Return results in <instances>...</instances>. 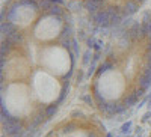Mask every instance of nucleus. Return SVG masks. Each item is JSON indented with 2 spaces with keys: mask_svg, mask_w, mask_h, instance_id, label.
<instances>
[{
  "mask_svg": "<svg viewBox=\"0 0 151 137\" xmlns=\"http://www.w3.org/2000/svg\"><path fill=\"white\" fill-rule=\"evenodd\" d=\"M119 9L115 8V6H109L106 9H100L98 12H95V14H92V21L97 24L98 27L101 29H109L110 27V17L115 14V12H118Z\"/></svg>",
  "mask_w": 151,
  "mask_h": 137,
  "instance_id": "f257e3e1",
  "label": "nucleus"
},
{
  "mask_svg": "<svg viewBox=\"0 0 151 137\" xmlns=\"http://www.w3.org/2000/svg\"><path fill=\"white\" fill-rule=\"evenodd\" d=\"M3 122V131L8 134V136H14V134H17V133H21V131H24L23 130V125H21V121L18 119V118H15V116H12V115H9L5 121H2Z\"/></svg>",
  "mask_w": 151,
  "mask_h": 137,
  "instance_id": "f03ea898",
  "label": "nucleus"
},
{
  "mask_svg": "<svg viewBox=\"0 0 151 137\" xmlns=\"http://www.w3.org/2000/svg\"><path fill=\"white\" fill-rule=\"evenodd\" d=\"M139 11V3L136 2V0H127L125 2V5H124V8H122V15H124V18L125 17H132V15H134L136 12Z\"/></svg>",
  "mask_w": 151,
  "mask_h": 137,
  "instance_id": "7ed1b4c3",
  "label": "nucleus"
},
{
  "mask_svg": "<svg viewBox=\"0 0 151 137\" xmlns=\"http://www.w3.org/2000/svg\"><path fill=\"white\" fill-rule=\"evenodd\" d=\"M139 88L144 91H148L151 88V69L148 66H145V69H142V74L139 77Z\"/></svg>",
  "mask_w": 151,
  "mask_h": 137,
  "instance_id": "20e7f679",
  "label": "nucleus"
},
{
  "mask_svg": "<svg viewBox=\"0 0 151 137\" xmlns=\"http://www.w3.org/2000/svg\"><path fill=\"white\" fill-rule=\"evenodd\" d=\"M98 108H100V111H103L104 115H107V116H113V115H118V103H115V101H106L104 104H100L98 106Z\"/></svg>",
  "mask_w": 151,
  "mask_h": 137,
  "instance_id": "39448f33",
  "label": "nucleus"
},
{
  "mask_svg": "<svg viewBox=\"0 0 151 137\" xmlns=\"http://www.w3.org/2000/svg\"><path fill=\"white\" fill-rule=\"evenodd\" d=\"M0 29H2V36H3V39L6 38V36H9V35H12V33H15V32H18V29H17V26L12 21H2V24H0Z\"/></svg>",
  "mask_w": 151,
  "mask_h": 137,
  "instance_id": "423d86ee",
  "label": "nucleus"
},
{
  "mask_svg": "<svg viewBox=\"0 0 151 137\" xmlns=\"http://www.w3.org/2000/svg\"><path fill=\"white\" fill-rule=\"evenodd\" d=\"M141 26H142V23L133 21V24L127 29L129 38H130L132 41H137V39H141Z\"/></svg>",
  "mask_w": 151,
  "mask_h": 137,
  "instance_id": "0eeeda50",
  "label": "nucleus"
},
{
  "mask_svg": "<svg viewBox=\"0 0 151 137\" xmlns=\"http://www.w3.org/2000/svg\"><path fill=\"white\" fill-rule=\"evenodd\" d=\"M74 29H73V24H68V23H64L62 26V30H60V35H59V39L64 41V39H73L74 38Z\"/></svg>",
  "mask_w": 151,
  "mask_h": 137,
  "instance_id": "6e6552de",
  "label": "nucleus"
},
{
  "mask_svg": "<svg viewBox=\"0 0 151 137\" xmlns=\"http://www.w3.org/2000/svg\"><path fill=\"white\" fill-rule=\"evenodd\" d=\"M83 8L92 15V14H95V12H98L100 9H101V5L94 2V0H85V2H83Z\"/></svg>",
  "mask_w": 151,
  "mask_h": 137,
  "instance_id": "1a4fd4ad",
  "label": "nucleus"
},
{
  "mask_svg": "<svg viewBox=\"0 0 151 137\" xmlns=\"http://www.w3.org/2000/svg\"><path fill=\"white\" fill-rule=\"evenodd\" d=\"M68 92H70V80H64V84H62V91H60L59 98H58V101H56L58 106H60L62 103L65 101V98L68 96Z\"/></svg>",
  "mask_w": 151,
  "mask_h": 137,
  "instance_id": "9d476101",
  "label": "nucleus"
},
{
  "mask_svg": "<svg viewBox=\"0 0 151 137\" xmlns=\"http://www.w3.org/2000/svg\"><path fill=\"white\" fill-rule=\"evenodd\" d=\"M3 41H8L12 47H14V45H18V44H21V42H23V35H21L20 32H15V33H12V35L6 36V38H5Z\"/></svg>",
  "mask_w": 151,
  "mask_h": 137,
  "instance_id": "9b49d317",
  "label": "nucleus"
},
{
  "mask_svg": "<svg viewBox=\"0 0 151 137\" xmlns=\"http://www.w3.org/2000/svg\"><path fill=\"white\" fill-rule=\"evenodd\" d=\"M137 95H136V92H133V93H129L127 96L124 98V106L127 107V108H132L133 106H136L137 104Z\"/></svg>",
  "mask_w": 151,
  "mask_h": 137,
  "instance_id": "f8f14e48",
  "label": "nucleus"
},
{
  "mask_svg": "<svg viewBox=\"0 0 151 137\" xmlns=\"http://www.w3.org/2000/svg\"><path fill=\"white\" fill-rule=\"evenodd\" d=\"M58 108H59V106H58L56 103L48 104V106L45 107V110H44V113H45V119H52V118L58 113Z\"/></svg>",
  "mask_w": 151,
  "mask_h": 137,
  "instance_id": "ddd939ff",
  "label": "nucleus"
},
{
  "mask_svg": "<svg viewBox=\"0 0 151 137\" xmlns=\"http://www.w3.org/2000/svg\"><path fill=\"white\" fill-rule=\"evenodd\" d=\"M48 14L56 17V18H60L62 15H64V8H62V5H53L52 8H50Z\"/></svg>",
  "mask_w": 151,
  "mask_h": 137,
  "instance_id": "4468645a",
  "label": "nucleus"
},
{
  "mask_svg": "<svg viewBox=\"0 0 151 137\" xmlns=\"http://www.w3.org/2000/svg\"><path fill=\"white\" fill-rule=\"evenodd\" d=\"M110 69H113V64H112V62H103V64L97 68V76L100 77L101 74H104V72H107Z\"/></svg>",
  "mask_w": 151,
  "mask_h": 137,
  "instance_id": "2eb2a0df",
  "label": "nucleus"
},
{
  "mask_svg": "<svg viewBox=\"0 0 151 137\" xmlns=\"http://www.w3.org/2000/svg\"><path fill=\"white\" fill-rule=\"evenodd\" d=\"M92 59H94V53L91 51V48H88L85 54H83V59H82V65L83 66H88V65H91L92 64Z\"/></svg>",
  "mask_w": 151,
  "mask_h": 137,
  "instance_id": "dca6fc26",
  "label": "nucleus"
},
{
  "mask_svg": "<svg viewBox=\"0 0 151 137\" xmlns=\"http://www.w3.org/2000/svg\"><path fill=\"white\" fill-rule=\"evenodd\" d=\"M132 130H133V122H132V121H125V122L122 123V125H121V128H119L121 134H124V136L130 134V133H132Z\"/></svg>",
  "mask_w": 151,
  "mask_h": 137,
  "instance_id": "f3484780",
  "label": "nucleus"
},
{
  "mask_svg": "<svg viewBox=\"0 0 151 137\" xmlns=\"http://www.w3.org/2000/svg\"><path fill=\"white\" fill-rule=\"evenodd\" d=\"M11 48H12V45L8 41H2V47H0V56H2V59H6Z\"/></svg>",
  "mask_w": 151,
  "mask_h": 137,
  "instance_id": "a211bd4d",
  "label": "nucleus"
},
{
  "mask_svg": "<svg viewBox=\"0 0 151 137\" xmlns=\"http://www.w3.org/2000/svg\"><path fill=\"white\" fill-rule=\"evenodd\" d=\"M70 53H73L76 57L80 56V47H79V41L73 38V42H71V50H70Z\"/></svg>",
  "mask_w": 151,
  "mask_h": 137,
  "instance_id": "6ab92c4d",
  "label": "nucleus"
},
{
  "mask_svg": "<svg viewBox=\"0 0 151 137\" xmlns=\"http://www.w3.org/2000/svg\"><path fill=\"white\" fill-rule=\"evenodd\" d=\"M80 99H82L86 106H89V107L95 104V99H94V96H91V93H83V95L80 96Z\"/></svg>",
  "mask_w": 151,
  "mask_h": 137,
  "instance_id": "aec40b11",
  "label": "nucleus"
},
{
  "mask_svg": "<svg viewBox=\"0 0 151 137\" xmlns=\"http://www.w3.org/2000/svg\"><path fill=\"white\" fill-rule=\"evenodd\" d=\"M76 128H77V123H76V122H68L67 125L64 127V130H62V133H64V134H71Z\"/></svg>",
  "mask_w": 151,
  "mask_h": 137,
  "instance_id": "412c9836",
  "label": "nucleus"
},
{
  "mask_svg": "<svg viewBox=\"0 0 151 137\" xmlns=\"http://www.w3.org/2000/svg\"><path fill=\"white\" fill-rule=\"evenodd\" d=\"M67 8H68L70 11L76 12V11H80V8H82V3L76 2V0H71V2H68V3H67Z\"/></svg>",
  "mask_w": 151,
  "mask_h": 137,
  "instance_id": "4be33fe9",
  "label": "nucleus"
},
{
  "mask_svg": "<svg viewBox=\"0 0 151 137\" xmlns=\"http://www.w3.org/2000/svg\"><path fill=\"white\" fill-rule=\"evenodd\" d=\"M55 3L52 2V0H41L40 2V9H42V11H50V8H52Z\"/></svg>",
  "mask_w": 151,
  "mask_h": 137,
  "instance_id": "5701e85b",
  "label": "nucleus"
},
{
  "mask_svg": "<svg viewBox=\"0 0 151 137\" xmlns=\"http://www.w3.org/2000/svg\"><path fill=\"white\" fill-rule=\"evenodd\" d=\"M97 62H92V64L89 65V68H88V71H86V77H91V76H94V74L97 72Z\"/></svg>",
  "mask_w": 151,
  "mask_h": 137,
  "instance_id": "b1692460",
  "label": "nucleus"
},
{
  "mask_svg": "<svg viewBox=\"0 0 151 137\" xmlns=\"http://www.w3.org/2000/svg\"><path fill=\"white\" fill-rule=\"evenodd\" d=\"M70 116L74 118V119H77V118H85V113H83L82 110H77V108H76V110H73L71 113H70Z\"/></svg>",
  "mask_w": 151,
  "mask_h": 137,
  "instance_id": "393cba45",
  "label": "nucleus"
},
{
  "mask_svg": "<svg viewBox=\"0 0 151 137\" xmlns=\"http://www.w3.org/2000/svg\"><path fill=\"white\" fill-rule=\"evenodd\" d=\"M95 44H97V39L94 38V36H92V38H88V39H86V47H88V48H91V50H94Z\"/></svg>",
  "mask_w": 151,
  "mask_h": 137,
  "instance_id": "a878e982",
  "label": "nucleus"
},
{
  "mask_svg": "<svg viewBox=\"0 0 151 137\" xmlns=\"http://www.w3.org/2000/svg\"><path fill=\"white\" fill-rule=\"evenodd\" d=\"M86 77V72L83 71V69H79V72H77V77H76V80H77V83L80 84L82 81H83V78Z\"/></svg>",
  "mask_w": 151,
  "mask_h": 137,
  "instance_id": "bb28decb",
  "label": "nucleus"
},
{
  "mask_svg": "<svg viewBox=\"0 0 151 137\" xmlns=\"http://www.w3.org/2000/svg\"><path fill=\"white\" fill-rule=\"evenodd\" d=\"M145 66H148L150 69H151V51H147V54H145Z\"/></svg>",
  "mask_w": 151,
  "mask_h": 137,
  "instance_id": "cd10ccee",
  "label": "nucleus"
},
{
  "mask_svg": "<svg viewBox=\"0 0 151 137\" xmlns=\"http://www.w3.org/2000/svg\"><path fill=\"white\" fill-rule=\"evenodd\" d=\"M151 121V110H148L147 113H144V116H142V122L144 123H147V122H150Z\"/></svg>",
  "mask_w": 151,
  "mask_h": 137,
  "instance_id": "c85d7f7f",
  "label": "nucleus"
},
{
  "mask_svg": "<svg viewBox=\"0 0 151 137\" xmlns=\"http://www.w3.org/2000/svg\"><path fill=\"white\" fill-rule=\"evenodd\" d=\"M36 134V130H26L23 134V137H33Z\"/></svg>",
  "mask_w": 151,
  "mask_h": 137,
  "instance_id": "c756f323",
  "label": "nucleus"
},
{
  "mask_svg": "<svg viewBox=\"0 0 151 137\" xmlns=\"http://www.w3.org/2000/svg\"><path fill=\"white\" fill-rule=\"evenodd\" d=\"M103 41H100V39H97V44H95V47H94V50L95 51H101V48H103Z\"/></svg>",
  "mask_w": 151,
  "mask_h": 137,
  "instance_id": "7c9ffc66",
  "label": "nucleus"
},
{
  "mask_svg": "<svg viewBox=\"0 0 151 137\" xmlns=\"http://www.w3.org/2000/svg\"><path fill=\"white\" fill-rule=\"evenodd\" d=\"M134 133H136L137 136H141V134H142V127H139V125H137V127L134 128Z\"/></svg>",
  "mask_w": 151,
  "mask_h": 137,
  "instance_id": "2f4dec72",
  "label": "nucleus"
},
{
  "mask_svg": "<svg viewBox=\"0 0 151 137\" xmlns=\"http://www.w3.org/2000/svg\"><path fill=\"white\" fill-rule=\"evenodd\" d=\"M147 108L151 110V93L148 95V103H147Z\"/></svg>",
  "mask_w": 151,
  "mask_h": 137,
  "instance_id": "473e14b6",
  "label": "nucleus"
},
{
  "mask_svg": "<svg viewBox=\"0 0 151 137\" xmlns=\"http://www.w3.org/2000/svg\"><path fill=\"white\" fill-rule=\"evenodd\" d=\"M24 131H26V130H24ZM24 131H21V133H17V134H14V136H9V137H23Z\"/></svg>",
  "mask_w": 151,
  "mask_h": 137,
  "instance_id": "72a5a7b5",
  "label": "nucleus"
},
{
  "mask_svg": "<svg viewBox=\"0 0 151 137\" xmlns=\"http://www.w3.org/2000/svg\"><path fill=\"white\" fill-rule=\"evenodd\" d=\"M55 5H64V0H52Z\"/></svg>",
  "mask_w": 151,
  "mask_h": 137,
  "instance_id": "f704fd0d",
  "label": "nucleus"
},
{
  "mask_svg": "<svg viewBox=\"0 0 151 137\" xmlns=\"http://www.w3.org/2000/svg\"><path fill=\"white\" fill-rule=\"evenodd\" d=\"M88 137H97V134L92 133V131H89V133H88Z\"/></svg>",
  "mask_w": 151,
  "mask_h": 137,
  "instance_id": "c9c22d12",
  "label": "nucleus"
},
{
  "mask_svg": "<svg viewBox=\"0 0 151 137\" xmlns=\"http://www.w3.org/2000/svg\"><path fill=\"white\" fill-rule=\"evenodd\" d=\"M94 2H97V3H100V5H103V3L106 2V0H94Z\"/></svg>",
  "mask_w": 151,
  "mask_h": 137,
  "instance_id": "e433bc0d",
  "label": "nucleus"
},
{
  "mask_svg": "<svg viewBox=\"0 0 151 137\" xmlns=\"http://www.w3.org/2000/svg\"><path fill=\"white\" fill-rule=\"evenodd\" d=\"M147 51H151V41H150V44L147 45Z\"/></svg>",
  "mask_w": 151,
  "mask_h": 137,
  "instance_id": "4c0bfd02",
  "label": "nucleus"
},
{
  "mask_svg": "<svg viewBox=\"0 0 151 137\" xmlns=\"http://www.w3.org/2000/svg\"><path fill=\"white\" fill-rule=\"evenodd\" d=\"M106 137H113V134H112V133H107V134H106Z\"/></svg>",
  "mask_w": 151,
  "mask_h": 137,
  "instance_id": "58836bf2",
  "label": "nucleus"
},
{
  "mask_svg": "<svg viewBox=\"0 0 151 137\" xmlns=\"http://www.w3.org/2000/svg\"><path fill=\"white\" fill-rule=\"evenodd\" d=\"M136 2H137V3L141 5V3H144V2H145V0H136Z\"/></svg>",
  "mask_w": 151,
  "mask_h": 137,
  "instance_id": "ea45409f",
  "label": "nucleus"
},
{
  "mask_svg": "<svg viewBox=\"0 0 151 137\" xmlns=\"http://www.w3.org/2000/svg\"><path fill=\"white\" fill-rule=\"evenodd\" d=\"M124 137H133V136L132 134H127V136H124Z\"/></svg>",
  "mask_w": 151,
  "mask_h": 137,
  "instance_id": "a19ab883",
  "label": "nucleus"
},
{
  "mask_svg": "<svg viewBox=\"0 0 151 137\" xmlns=\"http://www.w3.org/2000/svg\"><path fill=\"white\" fill-rule=\"evenodd\" d=\"M148 38H150V41H151V33H150V36H148Z\"/></svg>",
  "mask_w": 151,
  "mask_h": 137,
  "instance_id": "79ce46f5",
  "label": "nucleus"
},
{
  "mask_svg": "<svg viewBox=\"0 0 151 137\" xmlns=\"http://www.w3.org/2000/svg\"><path fill=\"white\" fill-rule=\"evenodd\" d=\"M136 137H142V136H136Z\"/></svg>",
  "mask_w": 151,
  "mask_h": 137,
  "instance_id": "37998d69",
  "label": "nucleus"
},
{
  "mask_svg": "<svg viewBox=\"0 0 151 137\" xmlns=\"http://www.w3.org/2000/svg\"><path fill=\"white\" fill-rule=\"evenodd\" d=\"M115 137H121V136H115Z\"/></svg>",
  "mask_w": 151,
  "mask_h": 137,
  "instance_id": "c03bdc74",
  "label": "nucleus"
},
{
  "mask_svg": "<svg viewBox=\"0 0 151 137\" xmlns=\"http://www.w3.org/2000/svg\"><path fill=\"white\" fill-rule=\"evenodd\" d=\"M150 125H151V121H150Z\"/></svg>",
  "mask_w": 151,
  "mask_h": 137,
  "instance_id": "a18cd8bd",
  "label": "nucleus"
},
{
  "mask_svg": "<svg viewBox=\"0 0 151 137\" xmlns=\"http://www.w3.org/2000/svg\"><path fill=\"white\" fill-rule=\"evenodd\" d=\"M150 137H151V133H150Z\"/></svg>",
  "mask_w": 151,
  "mask_h": 137,
  "instance_id": "49530a36",
  "label": "nucleus"
},
{
  "mask_svg": "<svg viewBox=\"0 0 151 137\" xmlns=\"http://www.w3.org/2000/svg\"><path fill=\"white\" fill-rule=\"evenodd\" d=\"M2 137H5V136H2Z\"/></svg>",
  "mask_w": 151,
  "mask_h": 137,
  "instance_id": "de8ad7c7",
  "label": "nucleus"
},
{
  "mask_svg": "<svg viewBox=\"0 0 151 137\" xmlns=\"http://www.w3.org/2000/svg\"><path fill=\"white\" fill-rule=\"evenodd\" d=\"M33 2H35V0H33Z\"/></svg>",
  "mask_w": 151,
  "mask_h": 137,
  "instance_id": "09e8293b",
  "label": "nucleus"
}]
</instances>
